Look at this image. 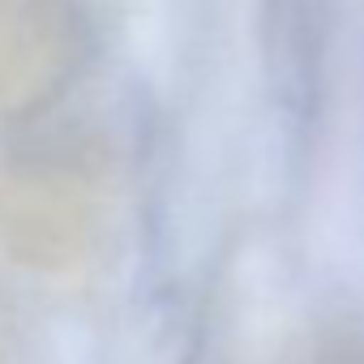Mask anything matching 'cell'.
<instances>
[{
    "instance_id": "obj_1",
    "label": "cell",
    "mask_w": 364,
    "mask_h": 364,
    "mask_svg": "<svg viewBox=\"0 0 364 364\" xmlns=\"http://www.w3.org/2000/svg\"><path fill=\"white\" fill-rule=\"evenodd\" d=\"M103 228L90 176L73 163H31L0 185V240L35 270L77 266Z\"/></svg>"
},
{
    "instance_id": "obj_2",
    "label": "cell",
    "mask_w": 364,
    "mask_h": 364,
    "mask_svg": "<svg viewBox=\"0 0 364 364\" xmlns=\"http://www.w3.org/2000/svg\"><path fill=\"white\" fill-rule=\"evenodd\" d=\"M86 56V26L65 0H0V116L52 103Z\"/></svg>"
}]
</instances>
